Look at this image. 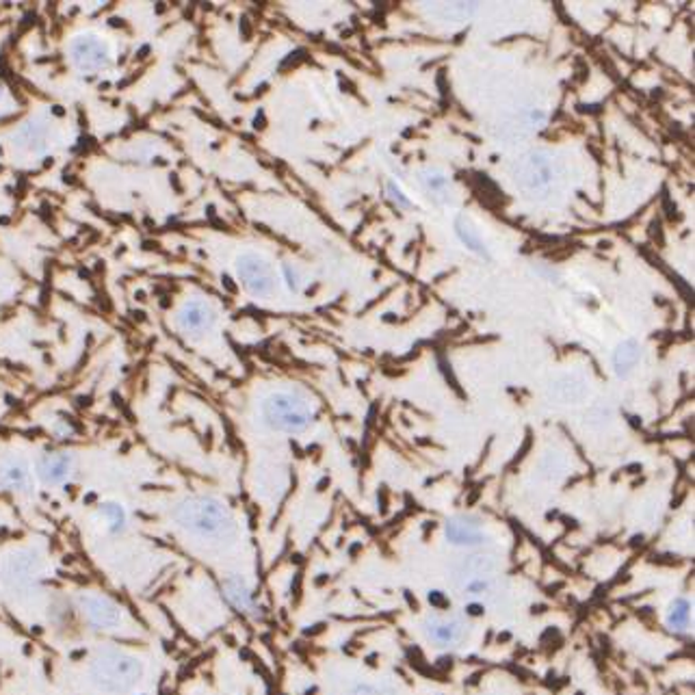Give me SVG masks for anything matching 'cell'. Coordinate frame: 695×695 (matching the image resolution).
I'll return each mask as SVG.
<instances>
[{
  "label": "cell",
  "instance_id": "1",
  "mask_svg": "<svg viewBox=\"0 0 695 695\" xmlns=\"http://www.w3.org/2000/svg\"><path fill=\"white\" fill-rule=\"evenodd\" d=\"M171 518H174L178 529L189 533L197 540L222 542L237 533L232 511L215 496H191V499H185L176 507Z\"/></svg>",
  "mask_w": 695,
  "mask_h": 695
},
{
  "label": "cell",
  "instance_id": "2",
  "mask_svg": "<svg viewBox=\"0 0 695 695\" xmlns=\"http://www.w3.org/2000/svg\"><path fill=\"white\" fill-rule=\"evenodd\" d=\"M143 663L124 650L98 652L89 663V678L104 693H126L143 678Z\"/></svg>",
  "mask_w": 695,
  "mask_h": 695
},
{
  "label": "cell",
  "instance_id": "3",
  "mask_svg": "<svg viewBox=\"0 0 695 695\" xmlns=\"http://www.w3.org/2000/svg\"><path fill=\"white\" fill-rule=\"evenodd\" d=\"M263 418L271 430L280 433H301L310 427L315 407L301 392L278 390L263 401Z\"/></svg>",
  "mask_w": 695,
  "mask_h": 695
},
{
  "label": "cell",
  "instance_id": "4",
  "mask_svg": "<svg viewBox=\"0 0 695 695\" xmlns=\"http://www.w3.org/2000/svg\"><path fill=\"white\" fill-rule=\"evenodd\" d=\"M78 611H81L85 624L93 630H119L128 620L126 609L111 595L100 592L83 594L78 598Z\"/></svg>",
  "mask_w": 695,
  "mask_h": 695
},
{
  "label": "cell",
  "instance_id": "5",
  "mask_svg": "<svg viewBox=\"0 0 695 695\" xmlns=\"http://www.w3.org/2000/svg\"><path fill=\"white\" fill-rule=\"evenodd\" d=\"M237 274L239 280L243 282V286L256 297H266L274 291L275 278L274 269L266 263L263 256L258 254H243L237 263Z\"/></svg>",
  "mask_w": 695,
  "mask_h": 695
},
{
  "label": "cell",
  "instance_id": "6",
  "mask_svg": "<svg viewBox=\"0 0 695 695\" xmlns=\"http://www.w3.org/2000/svg\"><path fill=\"white\" fill-rule=\"evenodd\" d=\"M223 598L237 613L245 615L249 620L263 618V607L258 604L252 585L245 581L243 577H230L223 581Z\"/></svg>",
  "mask_w": 695,
  "mask_h": 695
},
{
  "label": "cell",
  "instance_id": "7",
  "mask_svg": "<svg viewBox=\"0 0 695 695\" xmlns=\"http://www.w3.org/2000/svg\"><path fill=\"white\" fill-rule=\"evenodd\" d=\"M447 540L456 546H479L485 540V529L474 516H456L447 522Z\"/></svg>",
  "mask_w": 695,
  "mask_h": 695
},
{
  "label": "cell",
  "instance_id": "8",
  "mask_svg": "<svg viewBox=\"0 0 695 695\" xmlns=\"http://www.w3.org/2000/svg\"><path fill=\"white\" fill-rule=\"evenodd\" d=\"M74 457L70 453H46L38 462V474L48 485H61L74 473Z\"/></svg>",
  "mask_w": 695,
  "mask_h": 695
},
{
  "label": "cell",
  "instance_id": "9",
  "mask_svg": "<svg viewBox=\"0 0 695 695\" xmlns=\"http://www.w3.org/2000/svg\"><path fill=\"white\" fill-rule=\"evenodd\" d=\"M72 55H74V61L83 70H100L109 61L107 46L96 38L76 39L74 46H72Z\"/></svg>",
  "mask_w": 695,
  "mask_h": 695
},
{
  "label": "cell",
  "instance_id": "10",
  "mask_svg": "<svg viewBox=\"0 0 695 695\" xmlns=\"http://www.w3.org/2000/svg\"><path fill=\"white\" fill-rule=\"evenodd\" d=\"M213 323H215V312L206 301H189V304L182 306L180 315H178V326L191 334H200L211 327Z\"/></svg>",
  "mask_w": 695,
  "mask_h": 695
},
{
  "label": "cell",
  "instance_id": "11",
  "mask_svg": "<svg viewBox=\"0 0 695 695\" xmlns=\"http://www.w3.org/2000/svg\"><path fill=\"white\" fill-rule=\"evenodd\" d=\"M96 516H98V522L102 525L104 533L111 537H122L124 533L130 529V516L126 507L115 503V500H109V503H102L98 507Z\"/></svg>",
  "mask_w": 695,
  "mask_h": 695
},
{
  "label": "cell",
  "instance_id": "12",
  "mask_svg": "<svg viewBox=\"0 0 695 695\" xmlns=\"http://www.w3.org/2000/svg\"><path fill=\"white\" fill-rule=\"evenodd\" d=\"M552 180V165L548 156L533 154L526 165L522 167V182H525L529 189H540L546 187Z\"/></svg>",
  "mask_w": 695,
  "mask_h": 695
},
{
  "label": "cell",
  "instance_id": "13",
  "mask_svg": "<svg viewBox=\"0 0 695 695\" xmlns=\"http://www.w3.org/2000/svg\"><path fill=\"white\" fill-rule=\"evenodd\" d=\"M641 360V344L637 341H624L613 352V369L618 375H629Z\"/></svg>",
  "mask_w": 695,
  "mask_h": 695
},
{
  "label": "cell",
  "instance_id": "14",
  "mask_svg": "<svg viewBox=\"0 0 695 695\" xmlns=\"http://www.w3.org/2000/svg\"><path fill=\"white\" fill-rule=\"evenodd\" d=\"M39 574V559L33 557L30 552H20L18 557L12 559L7 568V577L12 578L13 583L22 585L24 581H30Z\"/></svg>",
  "mask_w": 695,
  "mask_h": 695
},
{
  "label": "cell",
  "instance_id": "15",
  "mask_svg": "<svg viewBox=\"0 0 695 695\" xmlns=\"http://www.w3.org/2000/svg\"><path fill=\"white\" fill-rule=\"evenodd\" d=\"M427 635L440 646H451L462 637V626L456 620H433L427 624Z\"/></svg>",
  "mask_w": 695,
  "mask_h": 695
},
{
  "label": "cell",
  "instance_id": "16",
  "mask_svg": "<svg viewBox=\"0 0 695 695\" xmlns=\"http://www.w3.org/2000/svg\"><path fill=\"white\" fill-rule=\"evenodd\" d=\"M29 481H30L29 468H26L24 464L12 462V464H4V466L0 468V488L15 492V490L29 488Z\"/></svg>",
  "mask_w": 695,
  "mask_h": 695
},
{
  "label": "cell",
  "instance_id": "17",
  "mask_svg": "<svg viewBox=\"0 0 695 695\" xmlns=\"http://www.w3.org/2000/svg\"><path fill=\"white\" fill-rule=\"evenodd\" d=\"M689 624H691V604L687 598H676L667 611V626H670V630L684 632Z\"/></svg>",
  "mask_w": 695,
  "mask_h": 695
},
{
  "label": "cell",
  "instance_id": "18",
  "mask_svg": "<svg viewBox=\"0 0 695 695\" xmlns=\"http://www.w3.org/2000/svg\"><path fill=\"white\" fill-rule=\"evenodd\" d=\"M456 230H457V237L462 239V243H466V248L474 249V252H479V254H485L483 240L479 239L477 230L470 228V223L466 222V219H457Z\"/></svg>",
  "mask_w": 695,
  "mask_h": 695
},
{
  "label": "cell",
  "instance_id": "19",
  "mask_svg": "<svg viewBox=\"0 0 695 695\" xmlns=\"http://www.w3.org/2000/svg\"><path fill=\"white\" fill-rule=\"evenodd\" d=\"M388 193H390V200L395 204H399L401 208H410L412 202L407 200L405 193L399 189V185H395V182H388Z\"/></svg>",
  "mask_w": 695,
  "mask_h": 695
},
{
  "label": "cell",
  "instance_id": "20",
  "mask_svg": "<svg viewBox=\"0 0 695 695\" xmlns=\"http://www.w3.org/2000/svg\"><path fill=\"white\" fill-rule=\"evenodd\" d=\"M425 182H427V187H430L431 191H440V189H444V187L448 185V180L444 176H433V178L430 176V178H425Z\"/></svg>",
  "mask_w": 695,
  "mask_h": 695
},
{
  "label": "cell",
  "instance_id": "21",
  "mask_svg": "<svg viewBox=\"0 0 695 695\" xmlns=\"http://www.w3.org/2000/svg\"><path fill=\"white\" fill-rule=\"evenodd\" d=\"M470 609V615H479L481 613V607H477V604H473V607H468Z\"/></svg>",
  "mask_w": 695,
  "mask_h": 695
}]
</instances>
